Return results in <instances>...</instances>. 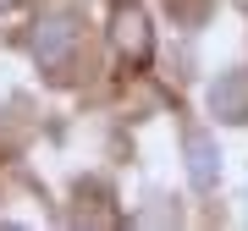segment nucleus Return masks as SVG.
Returning a JSON list of instances; mask_svg holds the SVG:
<instances>
[{
	"label": "nucleus",
	"mask_w": 248,
	"mask_h": 231,
	"mask_svg": "<svg viewBox=\"0 0 248 231\" xmlns=\"http://www.w3.org/2000/svg\"><path fill=\"white\" fill-rule=\"evenodd\" d=\"M11 6H17V0H0V11H11Z\"/></svg>",
	"instance_id": "6e6552de"
},
{
	"label": "nucleus",
	"mask_w": 248,
	"mask_h": 231,
	"mask_svg": "<svg viewBox=\"0 0 248 231\" xmlns=\"http://www.w3.org/2000/svg\"><path fill=\"white\" fill-rule=\"evenodd\" d=\"M78 204H83V209H72L78 226H116V215L105 209V187H99V182H83V187H78Z\"/></svg>",
	"instance_id": "39448f33"
},
{
	"label": "nucleus",
	"mask_w": 248,
	"mask_h": 231,
	"mask_svg": "<svg viewBox=\"0 0 248 231\" xmlns=\"http://www.w3.org/2000/svg\"><path fill=\"white\" fill-rule=\"evenodd\" d=\"M182 149H187V176H193V187H215V176H221V149L210 143V132L204 127H187Z\"/></svg>",
	"instance_id": "7ed1b4c3"
},
{
	"label": "nucleus",
	"mask_w": 248,
	"mask_h": 231,
	"mask_svg": "<svg viewBox=\"0 0 248 231\" xmlns=\"http://www.w3.org/2000/svg\"><path fill=\"white\" fill-rule=\"evenodd\" d=\"M171 6V17H182V22H204L210 17V0H166Z\"/></svg>",
	"instance_id": "423d86ee"
},
{
	"label": "nucleus",
	"mask_w": 248,
	"mask_h": 231,
	"mask_svg": "<svg viewBox=\"0 0 248 231\" xmlns=\"http://www.w3.org/2000/svg\"><path fill=\"white\" fill-rule=\"evenodd\" d=\"M78 44H83V28H78V17H66V11H50V17L33 22V61L45 72H55V77L72 66Z\"/></svg>",
	"instance_id": "f257e3e1"
},
{
	"label": "nucleus",
	"mask_w": 248,
	"mask_h": 231,
	"mask_svg": "<svg viewBox=\"0 0 248 231\" xmlns=\"http://www.w3.org/2000/svg\"><path fill=\"white\" fill-rule=\"evenodd\" d=\"M110 39H116L122 66H149L155 28H149V11H143L138 0H116V6H110Z\"/></svg>",
	"instance_id": "f03ea898"
},
{
	"label": "nucleus",
	"mask_w": 248,
	"mask_h": 231,
	"mask_svg": "<svg viewBox=\"0 0 248 231\" xmlns=\"http://www.w3.org/2000/svg\"><path fill=\"white\" fill-rule=\"evenodd\" d=\"M160 220L171 226V220H177V215H171V209H149V215H138V226H160Z\"/></svg>",
	"instance_id": "0eeeda50"
},
{
	"label": "nucleus",
	"mask_w": 248,
	"mask_h": 231,
	"mask_svg": "<svg viewBox=\"0 0 248 231\" xmlns=\"http://www.w3.org/2000/svg\"><path fill=\"white\" fill-rule=\"evenodd\" d=\"M210 110L221 121H248V72H221L210 83Z\"/></svg>",
	"instance_id": "20e7f679"
}]
</instances>
